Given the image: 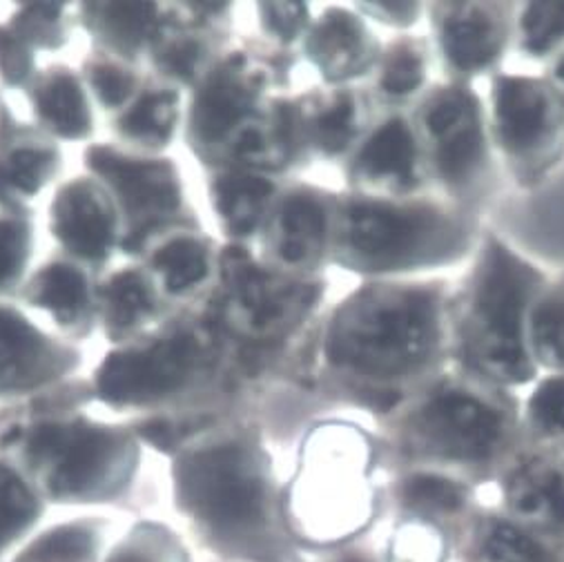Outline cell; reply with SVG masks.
<instances>
[{
	"label": "cell",
	"mask_w": 564,
	"mask_h": 562,
	"mask_svg": "<svg viewBox=\"0 0 564 562\" xmlns=\"http://www.w3.org/2000/svg\"><path fill=\"white\" fill-rule=\"evenodd\" d=\"M448 298L444 281L375 279L328 315L313 353L339 391L393 411L448 357Z\"/></svg>",
	"instance_id": "cell-1"
},
{
	"label": "cell",
	"mask_w": 564,
	"mask_h": 562,
	"mask_svg": "<svg viewBox=\"0 0 564 562\" xmlns=\"http://www.w3.org/2000/svg\"><path fill=\"white\" fill-rule=\"evenodd\" d=\"M546 274L500 237L485 235L471 270L448 298V355L455 368L500 389L531 382L527 315Z\"/></svg>",
	"instance_id": "cell-2"
},
{
	"label": "cell",
	"mask_w": 564,
	"mask_h": 562,
	"mask_svg": "<svg viewBox=\"0 0 564 562\" xmlns=\"http://www.w3.org/2000/svg\"><path fill=\"white\" fill-rule=\"evenodd\" d=\"M478 244V215L440 195L335 197L330 261L375 279H400L459 261Z\"/></svg>",
	"instance_id": "cell-3"
},
{
	"label": "cell",
	"mask_w": 564,
	"mask_h": 562,
	"mask_svg": "<svg viewBox=\"0 0 564 562\" xmlns=\"http://www.w3.org/2000/svg\"><path fill=\"white\" fill-rule=\"evenodd\" d=\"M400 409L398 429L413 451L462 464L491 460L516 420L507 389L459 368L440 370Z\"/></svg>",
	"instance_id": "cell-4"
},
{
	"label": "cell",
	"mask_w": 564,
	"mask_h": 562,
	"mask_svg": "<svg viewBox=\"0 0 564 562\" xmlns=\"http://www.w3.org/2000/svg\"><path fill=\"white\" fill-rule=\"evenodd\" d=\"M429 183L442 199L478 215L496 191V152L487 110L466 83H442L420 94L409 115Z\"/></svg>",
	"instance_id": "cell-5"
},
{
	"label": "cell",
	"mask_w": 564,
	"mask_h": 562,
	"mask_svg": "<svg viewBox=\"0 0 564 562\" xmlns=\"http://www.w3.org/2000/svg\"><path fill=\"white\" fill-rule=\"evenodd\" d=\"M487 123L494 152L522 187L542 183L564 159V104L544 76L496 74Z\"/></svg>",
	"instance_id": "cell-6"
},
{
	"label": "cell",
	"mask_w": 564,
	"mask_h": 562,
	"mask_svg": "<svg viewBox=\"0 0 564 562\" xmlns=\"http://www.w3.org/2000/svg\"><path fill=\"white\" fill-rule=\"evenodd\" d=\"M221 277L230 326L261 346L289 344L297 337L324 295L319 277L274 270L254 261L243 248H230L224 255Z\"/></svg>",
	"instance_id": "cell-7"
},
{
	"label": "cell",
	"mask_w": 564,
	"mask_h": 562,
	"mask_svg": "<svg viewBox=\"0 0 564 562\" xmlns=\"http://www.w3.org/2000/svg\"><path fill=\"white\" fill-rule=\"evenodd\" d=\"M181 489L191 507L219 527L250 525L263 509V478L241 442L204 448L181 464Z\"/></svg>",
	"instance_id": "cell-8"
},
{
	"label": "cell",
	"mask_w": 564,
	"mask_h": 562,
	"mask_svg": "<svg viewBox=\"0 0 564 562\" xmlns=\"http://www.w3.org/2000/svg\"><path fill=\"white\" fill-rule=\"evenodd\" d=\"M348 193L382 199L426 195L429 174L406 112L389 110L346 156Z\"/></svg>",
	"instance_id": "cell-9"
},
{
	"label": "cell",
	"mask_w": 564,
	"mask_h": 562,
	"mask_svg": "<svg viewBox=\"0 0 564 562\" xmlns=\"http://www.w3.org/2000/svg\"><path fill=\"white\" fill-rule=\"evenodd\" d=\"M30 451L47 466V480L56 494H91L115 483L130 464L132 446L112 431L85 424L41 426Z\"/></svg>",
	"instance_id": "cell-10"
},
{
	"label": "cell",
	"mask_w": 564,
	"mask_h": 562,
	"mask_svg": "<svg viewBox=\"0 0 564 562\" xmlns=\"http://www.w3.org/2000/svg\"><path fill=\"white\" fill-rule=\"evenodd\" d=\"M435 54L453 83L494 72L513 41L516 8L505 3H435L429 8Z\"/></svg>",
	"instance_id": "cell-11"
},
{
	"label": "cell",
	"mask_w": 564,
	"mask_h": 562,
	"mask_svg": "<svg viewBox=\"0 0 564 562\" xmlns=\"http://www.w3.org/2000/svg\"><path fill=\"white\" fill-rule=\"evenodd\" d=\"M335 195L295 183L279 191L263 221L268 266L295 277H317L330 259Z\"/></svg>",
	"instance_id": "cell-12"
},
{
	"label": "cell",
	"mask_w": 564,
	"mask_h": 562,
	"mask_svg": "<svg viewBox=\"0 0 564 562\" xmlns=\"http://www.w3.org/2000/svg\"><path fill=\"white\" fill-rule=\"evenodd\" d=\"M370 94L352 85H324L286 99L289 123L300 159L348 156L372 126Z\"/></svg>",
	"instance_id": "cell-13"
},
{
	"label": "cell",
	"mask_w": 564,
	"mask_h": 562,
	"mask_svg": "<svg viewBox=\"0 0 564 562\" xmlns=\"http://www.w3.org/2000/svg\"><path fill=\"white\" fill-rule=\"evenodd\" d=\"M202 346L195 335H174L143 350L108 357L99 372V389L112 402H148L183 387L197 368Z\"/></svg>",
	"instance_id": "cell-14"
},
{
	"label": "cell",
	"mask_w": 564,
	"mask_h": 562,
	"mask_svg": "<svg viewBox=\"0 0 564 562\" xmlns=\"http://www.w3.org/2000/svg\"><path fill=\"white\" fill-rule=\"evenodd\" d=\"M268 83V69L252 65L243 54L224 63L206 80L195 101V137L206 145L235 137L237 130L259 115V101Z\"/></svg>",
	"instance_id": "cell-15"
},
{
	"label": "cell",
	"mask_w": 564,
	"mask_h": 562,
	"mask_svg": "<svg viewBox=\"0 0 564 562\" xmlns=\"http://www.w3.org/2000/svg\"><path fill=\"white\" fill-rule=\"evenodd\" d=\"M380 50L364 17L346 8H328L313 17L304 36V52L326 85H350L368 76Z\"/></svg>",
	"instance_id": "cell-16"
},
{
	"label": "cell",
	"mask_w": 564,
	"mask_h": 562,
	"mask_svg": "<svg viewBox=\"0 0 564 562\" xmlns=\"http://www.w3.org/2000/svg\"><path fill=\"white\" fill-rule=\"evenodd\" d=\"M87 159L94 170L110 181L130 217L156 224L178 208V181L170 163L134 161L108 148H94Z\"/></svg>",
	"instance_id": "cell-17"
},
{
	"label": "cell",
	"mask_w": 564,
	"mask_h": 562,
	"mask_svg": "<svg viewBox=\"0 0 564 562\" xmlns=\"http://www.w3.org/2000/svg\"><path fill=\"white\" fill-rule=\"evenodd\" d=\"M67 357L14 311L0 309V391L30 389L52 380Z\"/></svg>",
	"instance_id": "cell-18"
},
{
	"label": "cell",
	"mask_w": 564,
	"mask_h": 562,
	"mask_svg": "<svg viewBox=\"0 0 564 562\" xmlns=\"http://www.w3.org/2000/svg\"><path fill=\"white\" fill-rule=\"evenodd\" d=\"M54 233L76 255L85 259L106 257L115 219L106 199L87 183L67 185L54 204Z\"/></svg>",
	"instance_id": "cell-19"
},
{
	"label": "cell",
	"mask_w": 564,
	"mask_h": 562,
	"mask_svg": "<svg viewBox=\"0 0 564 562\" xmlns=\"http://www.w3.org/2000/svg\"><path fill=\"white\" fill-rule=\"evenodd\" d=\"M431 69V47L417 36H398L387 47L380 50L375 63L370 99L387 106L389 110H400L409 101H417L426 89V78Z\"/></svg>",
	"instance_id": "cell-20"
},
{
	"label": "cell",
	"mask_w": 564,
	"mask_h": 562,
	"mask_svg": "<svg viewBox=\"0 0 564 562\" xmlns=\"http://www.w3.org/2000/svg\"><path fill=\"white\" fill-rule=\"evenodd\" d=\"M279 193L265 174L235 170L215 181L213 197L217 213L237 237H250L263 228L270 206Z\"/></svg>",
	"instance_id": "cell-21"
},
{
	"label": "cell",
	"mask_w": 564,
	"mask_h": 562,
	"mask_svg": "<svg viewBox=\"0 0 564 562\" xmlns=\"http://www.w3.org/2000/svg\"><path fill=\"white\" fill-rule=\"evenodd\" d=\"M507 498L524 518L564 522V466L546 457L522 462L507 485Z\"/></svg>",
	"instance_id": "cell-22"
},
{
	"label": "cell",
	"mask_w": 564,
	"mask_h": 562,
	"mask_svg": "<svg viewBox=\"0 0 564 562\" xmlns=\"http://www.w3.org/2000/svg\"><path fill=\"white\" fill-rule=\"evenodd\" d=\"M527 348L535 368L564 372V274L535 295L527 315Z\"/></svg>",
	"instance_id": "cell-23"
},
{
	"label": "cell",
	"mask_w": 564,
	"mask_h": 562,
	"mask_svg": "<svg viewBox=\"0 0 564 562\" xmlns=\"http://www.w3.org/2000/svg\"><path fill=\"white\" fill-rule=\"evenodd\" d=\"M513 41L522 56L549 61L564 47V3L516 8Z\"/></svg>",
	"instance_id": "cell-24"
},
{
	"label": "cell",
	"mask_w": 564,
	"mask_h": 562,
	"mask_svg": "<svg viewBox=\"0 0 564 562\" xmlns=\"http://www.w3.org/2000/svg\"><path fill=\"white\" fill-rule=\"evenodd\" d=\"M154 268L161 272L170 293H185L208 277V248L195 237H178L156 252Z\"/></svg>",
	"instance_id": "cell-25"
},
{
	"label": "cell",
	"mask_w": 564,
	"mask_h": 562,
	"mask_svg": "<svg viewBox=\"0 0 564 562\" xmlns=\"http://www.w3.org/2000/svg\"><path fill=\"white\" fill-rule=\"evenodd\" d=\"M39 108L47 123L63 137H83L89 128V112L74 76L58 74L39 91Z\"/></svg>",
	"instance_id": "cell-26"
},
{
	"label": "cell",
	"mask_w": 564,
	"mask_h": 562,
	"mask_svg": "<svg viewBox=\"0 0 564 562\" xmlns=\"http://www.w3.org/2000/svg\"><path fill=\"white\" fill-rule=\"evenodd\" d=\"M34 289V300L61 317H74L87 304V284L83 274L63 263L47 268Z\"/></svg>",
	"instance_id": "cell-27"
},
{
	"label": "cell",
	"mask_w": 564,
	"mask_h": 562,
	"mask_svg": "<svg viewBox=\"0 0 564 562\" xmlns=\"http://www.w3.org/2000/svg\"><path fill=\"white\" fill-rule=\"evenodd\" d=\"M176 121V97L172 91H152L123 117L121 126L128 134L161 143L172 134Z\"/></svg>",
	"instance_id": "cell-28"
},
{
	"label": "cell",
	"mask_w": 564,
	"mask_h": 562,
	"mask_svg": "<svg viewBox=\"0 0 564 562\" xmlns=\"http://www.w3.org/2000/svg\"><path fill=\"white\" fill-rule=\"evenodd\" d=\"M527 422L546 440H564V372L538 385L527 402Z\"/></svg>",
	"instance_id": "cell-29"
},
{
	"label": "cell",
	"mask_w": 564,
	"mask_h": 562,
	"mask_svg": "<svg viewBox=\"0 0 564 562\" xmlns=\"http://www.w3.org/2000/svg\"><path fill=\"white\" fill-rule=\"evenodd\" d=\"M52 165L54 154L47 150H17L8 163H0V199H12L14 193H36Z\"/></svg>",
	"instance_id": "cell-30"
},
{
	"label": "cell",
	"mask_w": 564,
	"mask_h": 562,
	"mask_svg": "<svg viewBox=\"0 0 564 562\" xmlns=\"http://www.w3.org/2000/svg\"><path fill=\"white\" fill-rule=\"evenodd\" d=\"M108 317L115 326H132L152 309V293L137 272H121L106 287Z\"/></svg>",
	"instance_id": "cell-31"
},
{
	"label": "cell",
	"mask_w": 564,
	"mask_h": 562,
	"mask_svg": "<svg viewBox=\"0 0 564 562\" xmlns=\"http://www.w3.org/2000/svg\"><path fill=\"white\" fill-rule=\"evenodd\" d=\"M101 19L106 32L126 50L139 47L150 32L154 30L156 8L150 3H119V6H104Z\"/></svg>",
	"instance_id": "cell-32"
},
{
	"label": "cell",
	"mask_w": 564,
	"mask_h": 562,
	"mask_svg": "<svg viewBox=\"0 0 564 562\" xmlns=\"http://www.w3.org/2000/svg\"><path fill=\"white\" fill-rule=\"evenodd\" d=\"M402 498L422 511H457L464 505L466 491L459 483L435 474H417L402 487Z\"/></svg>",
	"instance_id": "cell-33"
},
{
	"label": "cell",
	"mask_w": 564,
	"mask_h": 562,
	"mask_svg": "<svg viewBox=\"0 0 564 562\" xmlns=\"http://www.w3.org/2000/svg\"><path fill=\"white\" fill-rule=\"evenodd\" d=\"M39 507L25 485L8 468L0 466V544L23 531Z\"/></svg>",
	"instance_id": "cell-34"
},
{
	"label": "cell",
	"mask_w": 564,
	"mask_h": 562,
	"mask_svg": "<svg viewBox=\"0 0 564 562\" xmlns=\"http://www.w3.org/2000/svg\"><path fill=\"white\" fill-rule=\"evenodd\" d=\"M259 17L263 21L265 32L279 45H293L304 41L311 28V8L304 3H265L259 6Z\"/></svg>",
	"instance_id": "cell-35"
},
{
	"label": "cell",
	"mask_w": 564,
	"mask_h": 562,
	"mask_svg": "<svg viewBox=\"0 0 564 562\" xmlns=\"http://www.w3.org/2000/svg\"><path fill=\"white\" fill-rule=\"evenodd\" d=\"M480 562H544V558L527 533L509 525H498L485 542Z\"/></svg>",
	"instance_id": "cell-36"
},
{
	"label": "cell",
	"mask_w": 564,
	"mask_h": 562,
	"mask_svg": "<svg viewBox=\"0 0 564 562\" xmlns=\"http://www.w3.org/2000/svg\"><path fill=\"white\" fill-rule=\"evenodd\" d=\"M91 551V533L83 529H63L45 538L30 562H83Z\"/></svg>",
	"instance_id": "cell-37"
},
{
	"label": "cell",
	"mask_w": 564,
	"mask_h": 562,
	"mask_svg": "<svg viewBox=\"0 0 564 562\" xmlns=\"http://www.w3.org/2000/svg\"><path fill=\"white\" fill-rule=\"evenodd\" d=\"M30 230L21 221L0 219V284L17 277L28 259Z\"/></svg>",
	"instance_id": "cell-38"
},
{
	"label": "cell",
	"mask_w": 564,
	"mask_h": 562,
	"mask_svg": "<svg viewBox=\"0 0 564 562\" xmlns=\"http://www.w3.org/2000/svg\"><path fill=\"white\" fill-rule=\"evenodd\" d=\"M91 80H94V87H97V91H99V97L108 106L123 104L130 97V91L134 87L132 76L128 72L119 69V67H115V65L94 67Z\"/></svg>",
	"instance_id": "cell-39"
},
{
	"label": "cell",
	"mask_w": 564,
	"mask_h": 562,
	"mask_svg": "<svg viewBox=\"0 0 564 562\" xmlns=\"http://www.w3.org/2000/svg\"><path fill=\"white\" fill-rule=\"evenodd\" d=\"M357 12L368 19H378L380 23L393 28H411L422 17V6L417 3H368L359 6Z\"/></svg>",
	"instance_id": "cell-40"
},
{
	"label": "cell",
	"mask_w": 564,
	"mask_h": 562,
	"mask_svg": "<svg viewBox=\"0 0 564 562\" xmlns=\"http://www.w3.org/2000/svg\"><path fill=\"white\" fill-rule=\"evenodd\" d=\"M0 72L6 74L8 80H23L25 74L30 72V56L23 43L8 34L0 32Z\"/></svg>",
	"instance_id": "cell-41"
},
{
	"label": "cell",
	"mask_w": 564,
	"mask_h": 562,
	"mask_svg": "<svg viewBox=\"0 0 564 562\" xmlns=\"http://www.w3.org/2000/svg\"><path fill=\"white\" fill-rule=\"evenodd\" d=\"M199 45L195 41H181L174 43L165 54H163V65L183 78H191L195 74V67L199 63Z\"/></svg>",
	"instance_id": "cell-42"
},
{
	"label": "cell",
	"mask_w": 564,
	"mask_h": 562,
	"mask_svg": "<svg viewBox=\"0 0 564 562\" xmlns=\"http://www.w3.org/2000/svg\"><path fill=\"white\" fill-rule=\"evenodd\" d=\"M115 562H163V558L161 551L152 547V538H143V542L123 549Z\"/></svg>",
	"instance_id": "cell-43"
},
{
	"label": "cell",
	"mask_w": 564,
	"mask_h": 562,
	"mask_svg": "<svg viewBox=\"0 0 564 562\" xmlns=\"http://www.w3.org/2000/svg\"><path fill=\"white\" fill-rule=\"evenodd\" d=\"M564 104V47L549 58V74L544 76Z\"/></svg>",
	"instance_id": "cell-44"
}]
</instances>
